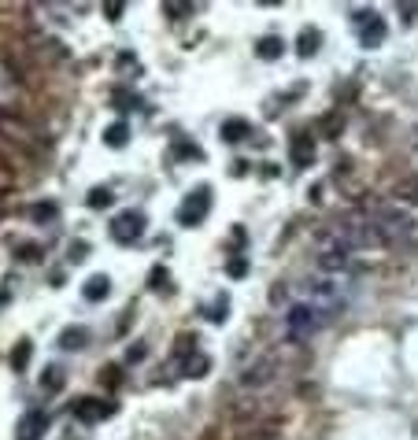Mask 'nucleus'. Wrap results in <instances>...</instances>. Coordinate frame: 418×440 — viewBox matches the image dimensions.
<instances>
[{"label":"nucleus","instance_id":"f257e3e1","mask_svg":"<svg viewBox=\"0 0 418 440\" xmlns=\"http://www.w3.org/2000/svg\"><path fill=\"white\" fill-rule=\"evenodd\" d=\"M319 326H322V318L315 315L311 307L296 303L293 311H289V337H293V341H308L311 333H319Z\"/></svg>","mask_w":418,"mask_h":440},{"label":"nucleus","instance_id":"f03ea898","mask_svg":"<svg viewBox=\"0 0 418 440\" xmlns=\"http://www.w3.org/2000/svg\"><path fill=\"white\" fill-rule=\"evenodd\" d=\"M141 233H145V215H141V211H122L111 222V237L122 241V244H134Z\"/></svg>","mask_w":418,"mask_h":440},{"label":"nucleus","instance_id":"7ed1b4c3","mask_svg":"<svg viewBox=\"0 0 418 440\" xmlns=\"http://www.w3.org/2000/svg\"><path fill=\"white\" fill-rule=\"evenodd\" d=\"M211 208V189H196V193H189L185 196V203H182V211H178V218L185 226H196L200 218H204V211Z\"/></svg>","mask_w":418,"mask_h":440},{"label":"nucleus","instance_id":"20e7f679","mask_svg":"<svg viewBox=\"0 0 418 440\" xmlns=\"http://www.w3.org/2000/svg\"><path fill=\"white\" fill-rule=\"evenodd\" d=\"M355 26H359V34H363V45H378L381 34H385V23L374 15V11H359Z\"/></svg>","mask_w":418,"mask_h":440},{"label":"nucleus","instance_id":"39448f33","mask_svg":"<svg viewBox=\"0 0 418 440\" xmlns=\"http://www.w3.org/2000/svg\"><path fill=\"white\" fill-rule=\"evenodd\" d=\"M45 429H49V418L41 415V410H30V415L19 422V436L15 440H41V436H45Z\"/></svg>","mask_w":418,"mask_h":440},{"label":"nucleus","instance_id":"423d86ee","mask_svg":"<svg viewBox=\"0 0 418 440\" xmlns=\"http://www.w3.org/2000/svg\"><path fill=\"white\" fill-rule=\"evenodd\" d=\"M75 415L82 422H100L104 415H111V403H104V400H78L75 403Z\"/></svg>","mask_w":418,"mask_h":440},{"label":"nucleus","instance_id":"0eeeda50","mask_svg":"<svg viewBox=\"0 0 418 440\" xmlns=\"http://www.w3.org/2000/svg\"><path fill=\"white\" fill-rule=\"evenodd\" d=\"M60 381H63V366L52 363L49 370L41 374V389H45V392H56V389H60Z\"/></svg>","mask_w":418,"mask_h":440},{"label":"nucleus","instance_id":"6e6552de","mask_svg":"<svg viewBox=\"0 0 418 440\" xmlns=\"http://www.w3.org/2000/svg\"><path fill=\"white\" fill-rule=\"evenodd\" d=\"M104 141H108V144H126V141H129V126H126V122H115V126H108Z\"/></svg>","mask_w":418,"mask_h":440},{"label":"nucleus","instance_id":"1a4fd4ad","mask_svg":"<svg viewBox=\"0 0 418 440\" xmlns=\"http://www.w3.org/2000/svg\"><path fill=\"white\" fill-rule=\"evenodd\" d=\"M108 277H93V282L89 285H85V296H89V300H104L108 296Z\"/></svg>","mask_w":418,"mask_h":440},{"label":"nucleus","instance_id":"9d476101","mask_svg":"<svg viewBox=\"0 0 418 440\" xmlns=\"http://www.w3.org/2000/svg\"><path fill=\"white\" fill-rule=\"evenodd\" d=\"M255 52L263 56V60H267V56L274 60V56H281V41H278V37H263V41L255 45Z\"/></svg>","mask_w":418,"mask_h":440},{"label":"nucleus","instance_id":"9b49d317","mask_svg":"<svg viewBox=\"0 0 418 440\" xmlns=\"http://www.w3.org/2000/svg\"><path fill=\"white\" fill-rule=\"evenodd\" d=\"M315 49H319V34H315V30H308L304 37L296 41V52H300V56H311Z\"/></svg>","mask_w":418,"mask_h":440},{"label":"nucleus","instance_id":"f8f14e48","mask_svg":"<svg viewBox=\"0 0 418 440\" xmlns=\"http://www.w3.org/2000/svg\"><path fill=\"white\" fill-rule=\"evenodd\" d=\"M85 344V329H70L60 337V348H82Z\"/></svg>","mask_w":418,"mask_h":440},{"label":"nucleus","instance_id":"ddd939ff","mask_svg":"<svg viewBox=\"0 0 418 440\" xmlns=\"http://www.w3.org/2000/svg\"><path fill=\"white\" fill-rule=\"evenodd\" d=\"M248 134H252V130L244 126V122H229V126L222 130V137H226V141H237V137H248Z\"/></svg>","mask_w":418,"mask_h":440},{"label":"nucleus","instance_id":"4468645a","mask_svg":"<svg viewBox=\"0 0 418 440\" xmlns=\"http://www.w3.org/2000/svg\"><path fill=\"white\" fill-rule=\"evenodd\" d=\"M141 359H145V344H134V348H129V356H126V363H141Z\"/></svg>","mask_w":418,"mask_h":440},{"label":"nucleus","instance_id":"2eb2a0df","mask_svg":"<svg viewBox=\"0 0 418 440\" xmlns=\"http://www.w3.org/2000/svg\"><path fill=\"white\" fill-rule=\"evenodd\" d=\"M111 196H108V189H100V193H89V203H108Z\"/></svg>","mask_w":418,"mask_h":440}]
</instances>
